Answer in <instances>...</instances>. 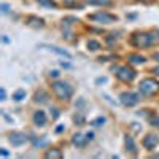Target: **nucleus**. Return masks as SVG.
<instances>
[{
  "mask_svg": "<svg viewBox=\"0 0 159 159\" xmlns=\"http://www.w3.org/2000/svg\"><path fill=\"white\" fill-rule=\"evenodd\" d=\"M2 11H3V13H8V5L3 3V5H2Z\"/></svg>",
  "mask_w": 159,
  "mask_h": 159,
  "instance_id": "nucleus-24",
  "label": "nucleus"
},
{
  "mask_svg": "<svg viewBox=\"0 0 159 159\" xmlns=\"http://www.w3.org/2000/svg\"><path fill=\"white\" fill-rule=\"evenodd\" d=\"M103 123H105V118H97V119H94L91 124H92V126H102Z\"/></svg>",
  "mask_w": 159,
  "mask_h": 159,
  "instance_id": "nucleus-21",
  "label": "nucleus"
},
{
  "mask_svg": "<svg viewBox=\"0 0 159 159\" xmlns=\"http://www.w3.org/2000/svg\"><path fill=\"white\" fill-rule=\"evenodd\" d=\"M10 142L15 145V147H21V145H24L25 142H27V137H25L24 134H21V132H13V134L10 135Z\"/></svg>",
  "mask_w": 159,
  "mask_h": 159,
  "instance_id": "nucleus-7",
  "label": "nucleus"
},
{
  "mask_svg": "<svg viewBox=\"0 0 159 159\" xmlns=\"http://www.w3.org/2000/svg\"><path fill=\"white\" fill-rule=\"evenodd\" d=\"M24 97H25V91H22V89H21V91H16V92H15V94H13V99H15L16 102H19V100H22Z\"/></svg>",
  "mask_w": 159,
  "mask_h": 159,
  "instance_id": "nucleus-17",
  "label": "nucleus"
},
{
  "mask_svg": "<svg viewBox=\"0 0 159 159\" xmlns=\"http://www.w3.org/2000/svg\"><path fill=\"white\" fill-rule=\"evenodd\" d=\"M126 148L132 153V154H137V147H135V142H134V139L132 137H126Z\"/></svg>",
  "mask_w": 159,
  "mask_h": 159,
  "instance_id": "nucleus-11",
  "label": "nucleus"
},
{
  "mask_svg": "<svg viewBox=\"0 0 159 159\" xmlns=\"http://www.w3.org/2000/svg\"><path fill=\"white\" fill-rule=\"evenodd\" d=\"M34 121H35L37 126H45V124H46V115H45V111H42V110L35 111V115H34Z\"/></svg>",
  "mask_w": 159,
  "mask_h": 159,
  "instance_id": "nucleus-9",
  "label": "nucleus"
},
{
  "mask_svg": "<svg viewBox=\"0 0 159 159\" xmlns=\"http://www.w3.org/2000/svg\"><path fill=\"white\" fill-rule=\"evenodd\" d=\"M159 42V34L150 32V34H134L130 38V43L137 48H148L150 45H154Z\"/></svg>",
  "mask_w": 159,
  "mask_h": 159,
  "instance_id": "nucleus-1",
  "label": "nucleus"
},
{
  "mask_svg": "<svg viewBox=\"0 0 159 159\" xmlns=\"http://www.w3.org/2000/svg\"><path fill=\"white\" fill-rule=\"evenodd\" d=\"M116 76L121 80V81L129 83L135 78V72L132 69H129V67H121V69H116Z\"/></svg>",
  "mask_w": 159,
  "mask_h": 159,
  "instance_id": "nucleus-5",
  "label": "nucleus"
},
{
  "mask_svg": "<svg viewBox=\"0 0 159 159\" xmlns=\"http://www.w3.org/2000/svg\"><path fill=\"white\" fill-rule=\"evenodd\" d=\"M86 137H83L81 134H76L73 135V145H76V147H84V143H86Z\"/></svg>",
  "mask_w": 159,
  "mask_h": 159,
  "instance_id": "nucleus-14",
  "label": "nucleus"
},
{
  "mask_svg": "<svg viewBox=\"0 0 159 159\" xmlns=\"http://www.w3.org/2000/svg\"><path fill=\"white\" fill-rule=\"evenodd\" d=\"M46 157H57V159H61L62 157V153L61 151H56V150H51V151L46 153Z\"/></svg>",
  "mask_w": 159,
  "mask_h": 159,
  "instance_id": "nucleus-19",
  "label": "nucleus"
},
{
  "mask_svg": "<svg viewBox=\"0 0 159 159\" xmlns=\"http://www.w3.org/2000/svg\"><path fill=\"white\" fill-rule=\"evenodd\" d=\"M27 24L32 25V27H37V29H42L43 25H45L43 19L42 18H37V16H29L27 18Z\"/></svg>",
  "mask_w": 159,
  "mask_h": 159,
  "instance_id": "nucleus-10",
  "label": "nucleus"
},
{
  "mask_svg": "<svg viewBox=\"0 0 159 159\" xmlns=\"http://www.w3.org/2000/svg\"><path fill=\"white\" fill-rule=\"evenodd\" d=\"M88 48L92 51H97V49H100V43L96 42V40H91V42H88Z\"/></svg>",
  "mask_w": 159,
  "mask_h": 159,
  "instance_id": "nucleus-16",
  "label": "nucleus"
},
{
  "mask_svg": "<svg viewBox=\"0 0 159 159\" xmlns=\"http://www.w3.org/2000/svg\"><path fill=\"white\" fill-rule=\"evenodd\" d=\"M34 100H35V102H40V103H43V102H46V100H48V94H46L45 91L40 89V91H37V92H35Z\"/></svg>",
  "mask_w": 159,
  "mask_h": 159,
  "instance_id": "nucleus-12",
  "label": "nucleus"
},
{
  "mask_svg": "<svg viewBox=\"0 0 159 159\" xmlns=\"http://www.w3.org/2000/svg\"><path fill=\"white\" fill-rule=\"evenodd\" d=\"M51 86H52V91L56 92V96L61 100H69L73 94V88L65 81H54Z\"/></svg>",
  "mask_w": 159,
  "mask_h": 159,
  "instance_id": "nucleus-2",
  "label": "nucleus"
},
{
  "mask_svg": "<svg viewBox=\"0 0 159 159\" xmlns=\"http://www.w3.org/2000/svg\"><path fill=\"white\" fill-rule=\"evenodd\" d=\"M89 19L99 21V22H102V24H110V22H115V21H116V16H115V15H110V13H107V11H99V13L91 15Z\"/></svg>",
  "mask_w": 159,
  "mask_h": 159,
  "instance_id": "nucleus-4",
  "label": "nucleus"
},
{
  "mask_svg": "<svg viewBox=\"0 0 159 159\" xmlns=\"http://www.w3.org/2000/svg\"><path fill=\"white\" fill-rule=\"evenodd\" d=\"M127 61H129L130 64L139 65V64H143V62H145V57L140 56V54H129V56H127Z\"/></svg>",
  "mask_w": 159,
  "mask_h": 159,
  "instance_id": "nucleus-13",
  "label": "nucleus"
},
{
  "mask_svg": "<svg viewBox=\"0 0 159 159\" xmlns=\"http://www.w3.org/2000/svg\"><path fill=\"white\" fill-rule=\"evenodd\" d=\"M89 5H110L111 0H86Z\"/></svg>",
  "mask_w": 159,
  "mask_h": 159,
  "instance_id": "nucleus-15",
  "label": "nucleus"
},
{
  "mask_svg": "<svg viewBox=\"0 0 159 159\" xmlns=\"http://www.w3.org/2000/svg\"><path fill=\"white\" fill-rule=\"evenodd\" d=\"M121 103L126 105V107H132V105H137L139 100H140V96L135 94V92H124V94H121Z\"/></svg>",
  "mask_w": 159,
  "mask_h": 159,
  "instance_id": "nucleus-6",
  "label": "nucleus"
},
{
  "mask_svg": "<svg viewBox=\"0 0 159 159\" xmlns=\"http://www.w3.org/2000/svg\"><path fill=\"white\" fill-rule=\"evenodd\" d=\"M153 72H154V73H156V75H159V67H156V69H154V70H153Z\"/></svg>",
  "mask_w": 159,
  "mask_h": 159,
  "instance_id": "nucleus-26",
  "label": "nucleus"
},
{
  "mask_svg": "<svg viewBox=\"0 0 159 159\" xmlns=\"http://www.w3.org/2000/svg\"><path fill=\"white\" fill-rule=\"evenodd\" d=\"M38 3H42V5H45V7H51V8H54L56 7V3L52 2V0H37Z\"/></svg>",
  "mask_w": 159,
  "mask_h": 159,
  "instance_id": "nucleus-20",
  "label": "nucleus"
},
{
  "mask_svg": "<svg viewBox=\"0 0 159 159\" xmlns=\"http://www.w3.org/2000/svg\"><path fill=\"white\" fill-rule=\"evenodd\" d=\"M86 139H88V140H92V139H94V134H92V132H89V134L86 135Z\"/></svg>",
  "mask_w": 159,
  "mask_h": 159,
  "instance_id": "nucleus-23",
  "label": "nucleus"
},
{
  "mask_svg": "<svg viewBox=\"0 0 159 159\" xmlns=\"http://www.w3.org/2000/svg\"><path fill=\"white\" fill-rule=\"evenodd\" d=\"M75 121H78V123H83V121H84V118H83V116H75Z\"/></svg>",
  "mask_w": 159,
  "mask_h": 159,
  "instance_id": "nucleus-22",
  "label": "nucleus"
},
{
  "mask_svg": "<svg viewBox=\"0 0 159 159\" xmlns=\"http://www.w3.org/2000/svg\"><path fill=\"white\" fill-rule=\"evenodd\" d=\"M62 130H64V126H59V127L56 129V132H62Z\"/></svg>",
  "mask_w": 159,
  "mask_h": 159,
  "instance_id": "nucleus-25",
  "label": "nucleus"
},
{
  "mask_svg": "<svg viewBox=\"0 0 159 159\" xmlns=\"http://www.w3.org/2000/svg\"><path fill=\"white\" fill-rule=\"evenodd\" d=\"M157 143H159V139L157 135H147L143 139V147L147 148V150H153L157 147Z\"/></svg>",
  "mask_w": 159,
  "mask_h": 159,
  "instance_id": "nucleus-8",
  "label": "nucleus"
},
{
  "mask_svg": "<svg viewBox=\"0 0 159 159\" xmlns=\"http://www.w3.org/2000/svg\"><path fill=\"white\" fill-rule=\"evenodd\" d=\"M157 88H159V83L156 81V80H153V78H145V80H142L140 84H139L140 92L145 94V96L154 94V92L157 91Z\"/></svg>",
  "mask_w": 159,
  "mask_h": 159,
  "instance_id": "nucleus-3",
  "label": "nucleus"
},
{
  "mask_svg": "<svg viewBox=\"0 0 159 159\" xmlns=\"http://www.w3.org/2000/svg\"><path fill=\"white\" fill-rule=\"evenodd\" d=\"M51 49L52 51H56L57 52V54H62V56H65V57H72V54H70V52H67V51H65V49H59V48H56V46H51Z\"/></svg>",
  "mask_w": 159,
  "mask_h": 159,
  "instance_id": "nucleus-18",
  "label": "nucleus"
}]
</instances>
